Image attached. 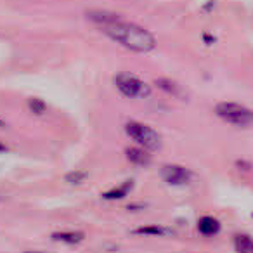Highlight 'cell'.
I'll list each match as a JSON object with an SVG mask.
<instances>
[{"mask_svg": "<svg viewBox=\"0 0 253 253\" xmlns=\"http://www.w3.org/2000/svg\"><path fill=\"white\" fill-rule=\"evenodd\" d=\"M252 253H253V250H252Z\"/></svg>", "mask_w": 253, "mask_h": 253, "instance_id": "cell-19", "label": "cell"}, {"mask_svg": "<svg viewBox=\"0 0 253 253\" xmlns=\"http://www.w3.org/2000/svg\"><path fill=\"white\" fill-rule=\"evenodd\" d=\"M102 33H106L111 40L126 47L132 52H149L156 47V39L153 33H149L142 26L126 23L123 19L102 26Z\"/></svg>", "mask_w": 253, "mask_h": 253, "instance_id": "cell-1", "label": "cell"}, {"mask_svg": "<svg viewBox=\"0 0 253 253\" xmlns=\"http://www.w3.org/2000/svg\"><path fill=\"white\" fill-rule=\"evenodd\" d=\"M125 132L132 141H135L141 148L148 149V151H156V149L162 148V137H160V134L155 128L146 125V123L128 122L125 125Z\"/></svg>", "mask_w": 253, "mask_h": 253, "instance_id": "cell-2", "label": "cell"}, {"mask_svg": "<svg viewBox=\"0 0 253 253\" xmlns=\"http://www.w3.org/2000/svg\"><path fill=\"white\" fill-rule=\"evenodd\" d=\"M0 153H7V146H4L0 142Z\"/></svg>", "mask_w": 253, "mask_h": 253, "instance_id": "cell-16", "label": "cell"}, {"mask_svg": "<svg viewBox=\"0 0 253 253\" xmlns=\"http://www.w3.org/2000/svg\"><path fill=\"white\" fill-rule=\"evenodd\" d=\"M126 160L137 167H146L151 163V155L148 151H144V149L126 148Z\"/></svg>", "mask_w": 253, "mask_h": 253, "instance_id": "cell-9", "label": "cell"}, {"mask_svg": "<svg viewBox=\"0 0 253 253\" xmlns=\"http://www.w3.org/2000/svg\"><path fill=\"white\" fill-rule=\"evenodd\" d=\"M50 238L54 241H61V243H68V245H77L84 239V232L78 231H71V232H54Z\"/></svg>", "mask_w": 253, "mask_h": 253, "instance_id": "cell-11", "label": "cell"}, {"mask_svg": "<svg viewBox=\"0 0 253 253\" xmlns=\"http://www.w3.org/2000/svg\"><path fill=\"white\" fill-rule=\"evenodd\" d=\"M215 113L218 118L236 126L253 125V111L238 102H218L215 106Z\"/></svg>", "mask_w": 253, "mask_h": 253, "instance_id": "cell-3", "label": "cell"}, {"mask_svg": "<svg viewBox=\"0 0 253 253\" xmlns=\"http://www.w3.org/2000/svg\"><path fill=\"white\" fill-rule=\"evenodd\" d=\"M87 18L90 19V21L97 23L101 28L106 25H111V23L122 21V16L116 14V12H109V11H88Z\"/></svg>", "mask_w": 253, "mask_h": 253, "instance_id": "cell-6", "label": "cell"}, {"mask_svg": "<svg viewBox=\"0 0 253 253\" xmlns=\"http://www.w3.org/2000/svg\"><path fill=\"white\" fill-rule=\"evenodd\" d=\"M134 234H146V236H167L172 234V229L160 227V225H144L134 231Z\"/></svg>", "mask_w": 253, "mask_h": 253, "instance_id": "cell-13", "label": "cell"}, {"mask_svg": "<svg viewBox=\"0 0 253 253\" xmlns=\"http://www.w3.org/2000/svg\"><path fill=\"white\" fill-rule=\"evenodd\" d=\"M132 187H134V180L128 179V180H125V182L118 184L116 187H113V189L106 191V193L102 194V198H104V200H122V198H125L126 194L130 193Z\"/></svg>", "mask_w": 253, "mask_h": 253, "instance_id": "cell-8", "label": "cell"}, {"mask_svg": "<svg viewBox=\"0 0 253 253\" xmlns=\"http://www.w3.org/2000/svg\"><path fill=\"white\" fill-rule=\"evenodd\" d=\"M198 231L203 236H215L218 231H220V224H218L217 218L213 217H201L198 220Z\"/></svg>", "mask_w": 253, "mask_h": 253, "instance_id": "cell-10", "label": "cell"}, {"mask_svg": "<svg viewBox=\"0 0 253 253\" xmlns=\"http://www.w3.org/2000/svg\"><path fill=\"white\" fill-rule=\"evenodd\" d=\"M4 125H5V123H4V120L0 118V126H4Z\"/></svg>", "mask_w": 253, "mask_h": 253, "instance_id": "cell-18", "label": "cell"}, {"mask_svg": "<svg viewBox=\"0 0 253 253\" xmlns=\"http://www.w3.org/2000/svg\"><path fill=\"white\" fill-rule=\"evenodd\" d=\"M115 84H116V88H118L125 97L141 99V97H148V95L151 94V87H149L144 80H141V78H137L132 73L116 75Z\"/></svg>", "mask_w": 253, "mask_h": 253, "instance_id": "cell-4", "label": "cell"}, {"mask_svg": "<svg viewBox=\"0 0 253 253\" xmlns=\"http://www.w3.org/2000/svg\"><path fill=\"white\" fill-rule=\"evenodd\" d=\"M66 182H70V184H80V182H84L85 179H87V172H82V170H75V172H70L66 177Z\"/></svg>", "mask_w": 253, "mask_h": 253, "instance_id": "cell-15", "label": "cell"}, {"mask_svg": "<svg viewBox=\"0 0 253 253\" xmlns=\"http://www.w3.org/2000/svg\"><path fill=\"white\" fill-rule=\"evenodd\" d=\"M160 175L170 186H184L193 179V172L180 165H165L160 170Z\"/></svg>", "mask_w": 253, "mask_h": 253, "instance_id": "cell-5", "label": "cell"}, {"mask_svg": "<svg viewBox=\"0 0 253 253\" xmlns=\"http://www.w3.org/2000/svg\"><path fill=\"white\" fill-rule=\"evenodd\" d=\"M155 85L160 88V90L167 92V94L170 95H175V97H182L186 99V92H184V88L180 87L177 82L170 80V78H156Z\"/></svg>", "mask_w": 253, "mask_h": 253, "instance_id": "cell-7", "label": "cell"}, {"mask_svg": "<svg viewBox=\"0 0 253 253\" xmlns=\"http://www.w3.org/2000/svg\"><path fill=\"white\" fill-rule=\"evenodd\" d=\"M25 253H45V252H37V250H28V252H25Z\"/></svg>", "mask_w": 253, "mask_h": 253, "instance_id": "cell-17", "label": "cell"}, {"mask_svg": "<svg viewBox=\"0 0 253 253\" xmlns=\"http://www.w3.org/2000/svg\"><path fill=\"white\" fill-rule=\"evenodd\" d=\"M234 248L238 253H252L253 250V239L246 234H238L234 238Z\"/></svg>", "mask_w": 253, "mask_h": 253, "instance_id": "cell-12", "label": "cell"}, {"mask_svg": "<svg viewBox=\"0 0 253 253\" xmlns=\"http://www.w3.org/2000/svg\"><path fill=\"white\" fill-rule=\"evenodd\" d=\"M28 108L30 111L33 113V115H43L47 109V104L42 101V99H37V97H32L28 101Z\"/></svg>", "mask_w": 253, "mask_h": 253, "instance_id": "cell-14", "label": "cell"}]
</instances>
